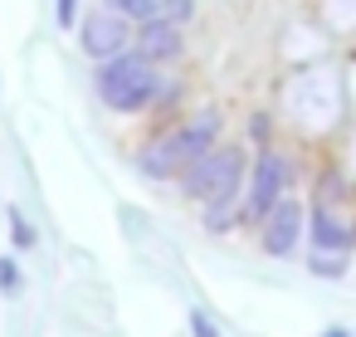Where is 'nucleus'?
Returning <instances> with one entry per match:
<instances>
[{
  "instance_id": "nucleus-1",
  "label": "nucleus",
  "mask_w": 356,
  "mask_h": 337,
  "mask_svg": "<svg viewBox=\"0 0 356 337\" xmlns=\"http://www.w3.org/2000/svg\"><path fill=\"white\" fill-rule=\"evenodd\" d=\"M220 137V118L215 113H200L195 123H181L176 132H166L161 142H152L142 152V171L152 176H171V171H186L191 162H200Z\"/></svg>"
},
{
  "instance_id": "nucleus-2",
  "label": "nucleus",
  "mask_w": 356,
  "mask_h": 337,
  "mask_svg": "<svg viewBox=\"0 0 356 337\" xmlns=\"http://www.w3.org/2000/svg\"><path fill=\"white\" fill-rule=\"evenodd\" d=\"M98 93L118 113H137L156 98V69L147 54H113L98 74Z\"/></svg>"
},
{
  "instance_id": "nucleus-3",
  "label": "nucleus",
  "mask_w": 356,
  "mask_h": 337,
  "mask_svg": "<svg viewBox=\"0 0 356 337\" xmlns=\"http://www.w3.org/2000/svg\"><path fill=\"white\" fill-rule=\"evenodd\" d=\"M239 181H244V157L229 147V152H205L200 162H191L186 166V196L191 201H234V191H239Z\"/></svg>"
},
{
  "instance_id": "nucleus-4",
  "label": "nucleus",
  "mask_w": 356,
  "mask_h": 337,
  "mask_svg": "<svg viewBox=\"0 0 356 337\" xmlns=\"http://www.w3.org/2000/svg\"><path fill=\"white\" fill-rule=\"evenodd\" d=\"M83 49H88L93 59L122 54V49H127V15H118L113 6H108V10H93V15L83 20Z\"/></svg>"
},
{
  "instance_id": "nucleus-5",
  "label": "nucleus",
  "mask_w": 356,
  "mask_h": 337,
  "mask_svg": "<svg viewBox=\"0 0 356 337\" xmlns=\"http://www.w3.org/2000/svg\"><path fill=\"white\" fill-rule=\"evenodd\" d=\"M283 176H288V166H283V157H273V152H264L259 157V166H254V186H249V215L254 220H264L273 205H278V196H283Z\"/></svg>"
},
{
  "instance_id": "nucleus-6",
  "label": "nucleus",
  "mask_w": 356,
  "mask_h": 337,
  "mask_svg": "<svg viewBox=\"0 0 356 337\" xmlns=\"http://www.w3.org/2000/svg\"><path fill=\"white\" fill-rule=\"evenodd\" d=\"M298 225H302L298 201H283V196H278V205L264 215V249H268V254H288V249L298 244Z\"/></svg>"
},
{
  "instance_id": "nucleus-7",
  "label": "nucleus",
  "mask_w": 356,
  "mask_h": 337,
  "mask_svg": "<svg viewBox=\"0 0 356 337\" xmlns=\"http://www.w3.org/2000/svg\"><path fill=\"white\" fill-rule=\"evenodd\" d=\"M312 244L317 249H351L356 244V225L346 215H332L327 205H312Z\"/></svg>"
},
{
  "instance_id": "nucleus-8",
  "label": "nucleus",
  "mask_w": 356,
  "mask_h": 337,
  "mask_svg": "<svg viewBox=\"0 0 356 337\" xmlns=\"http://www.w3.org/2000/svg\"><path fill=\"white\" fill-rule=\"evenodd\" d=\"M142 54L156 64V59H176L181 54V35H176V25L171 20H147V30H142Z\"/></svg>"
},
{
  "instance_id": "nucleus-9",
  "label": "nucleus",
  "mask_w": 356,
  "mask_h": 337,
  "mask_svg": "<svg viewBox=\"0 0 356 337\" xmlns=\"http://www.w3.org/2000/svg\"><path fill=\"white\" fill-rule=\"evenodd\" d=\"M103 6H113L118 15H127V20H156L161 15V0H103Z\"/></svg>"
},
{
  "instance_id": "nucleus-10",
  "label": "nucleus",
  "mask_w": 356,
  "mask_h": 337,
  "mask_svg": "<svg viewBox=\"0 0 356 337\" xmlns=\"http://www.w3.org/2000/svg\"><path fill=\"white\" fill-rule=\"evenodd\" d=\"M10 235H15V249H35V230H30V220L20 215V210H10Z\"/></svg>"
},
{
  "instance_id": "nucleus-11",
  "label": "nucleus",
  "mask_w": 356,
  "mask_h": 337,
  "mask_svg": "<svg viewBox=\"0 0 356 337\" xmlns=\"http://www.w3.org/2000/svg\"><path fill=\"white\" fill-rule=\"evenodd\" d=\"M0 293H20V269H15V259H0Z\"/></svg>"
},
{
  "instance_id": "nucleus-12",
  "label": "nucleus",
  "mask_w": 356,
  "mask_h": 337,
  "mask_svg": "<svg viewBox=\"0 0 356 337\" xmlns=\"http://www.w3.org/2000/svg\"><path fill=\"white\" fill-rule=\"evenodd\" d=\"M191 15V0H161V15L156 20H171V25H181Z\"/></svg>"
},
{
  "instance_id": "nucleus-13",
  "label": "nucleus",
  "mask_w": 356,
  "mask_h": 337,
  "mask_svg": "<svg viewBox=\"0 0 356 337\" xmlns=\"http://www.w3.org/2000/svg\"><path fill=\"white\" fill-rule=\"evenodd\" d=\"M191 332H195V337H220V332L210 327V318H205V313H191Z\"/></svg>"
},
{
  "instance_id": "nucleus-14",
  "label": "nucleus",
  "mask_w": 356,
  "mask_h": 337,
  "mask_svg": "<svg viewBox=\"0 0 356 337\" xmlns=\"http://www.w3.org/2000/svg\"><path fill=\"white\" fill-rule=\"evenodd\" d=\"M74 15H79V0H59V25L74 30Z\"/></svg>"
},
{
  "instance_id": "nucleus-15",
  "label": "nucleus",
  "mask_w": 356,
  "mask_h": 337,
  "mask_svg": "<svg viewBox=\"0 0 356 337\" xmlns=\"http://www.w3.org/2000/svg\"><path fill=\"white\" fill-rule=\"evenodd\" d=\"M327 337H346V332H341V327H332V332H327Z\"/></svg>"
}]
</instances>
